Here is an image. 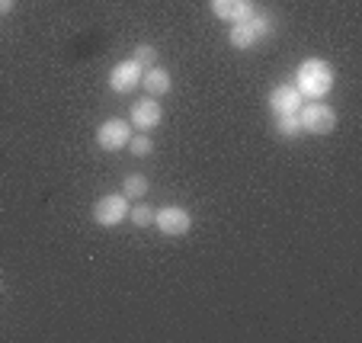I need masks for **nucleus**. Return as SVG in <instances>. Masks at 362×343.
<instances>
[{
  "mask_svg": "<svg viewBox=\"0 0 362 343\" xmlns=\"http://www.w3.org/2000/svg\"><path fill=\"white\" fill-rule=\"evenodd\" d=\"M276 135H279V138H298V135H301L298 112H288V116H276Z\"/></svg>",
  "mask_w": 362,
  "mask_h": 343,
  "instance_id": "14",
  "label": "nucleus"
},
{
  "mask_svg": "<svg viewBox=\"0 0 362 343\" xmlns=\"http://www.w3.org/2000/svg\"><path fill=\"white\" fill-rule=\"evenodd\" d=\"M273 33V20H269L267 13H250L247 20L240 23H231V33H228V42H231L234 48H253L257 42L263 39V35Z\"/></svg>",
  "mask_w": 362,
  "mask_h": 343,
  "instance_id": "2",
  "label": "nucleus"
},
{
  "mask_svg": "<svg viewBox=\"0 0 362 343\" xmlns=\"http://www.w3.org/2000/svg\"><path fill=\"white\" fill-rule=\"evenodd\" d=\"M125 148H129V151L135 154V158H148V154H151V148H154V141H151V135H148V132H141V135H132Z\"/></svg>",
  "mask_w": 362,
  "mask_h": 343,
  "instance_id": "15",
  "label": "nucleus"
},
{
  "mask_svg": "<svg viewBox=\"0 0 362 343\" xmlns=\"http://www.w3.org/2000/svg\"><path fill=\"white\" fill-rule=\"evenodd\" d=\"M16 7V0H0V16L4 13H10V10Z\"/></svg>",
  "mask_w": 362,
  "mask_h": 343,
  "instance_id": "17",
  "label": "nucleus"
},
{
  "mask_svg": "<svg viewBox=\"0 0 362 343\" xmlns=\"http://www.w3.org/2000/svg\"><path fill=\"white\" fill-rule=\"evenodd\" d=\"M129 215H132V221H135L138 228L154 225V209H151V206H132Z\"/></svg>",
  "mask_w": 362,
  "mask_h": 343,
  "instance_id": "16",
  "label": "nucleus"
},
{
  "mask_svg": "<svg viewBox=\"0 0 362 343\" xmlns=\"http://www.w3.org/2000/svg\"><path fill=\"white\" fill-rule=\"evenodd\" d=\"M144 192H148V177H144V173H129V177L122 180L125 199H141Z\"/></svg>",
  "mask_w": 362,
  "mask_h": 343,
  "instance_id": "13",
  "label": "nucleus"
},
{
  "mask_svg": "<svg viewBox=\"0 0 362 343\" xmlns=\"http://www.w3.org/2000/svg\"><path fill=\"white\" fill-rule=\"evenodd\" d=\"M269 110L276 112V116H288V112H298L301 103H305V96L298 93V87L295 83H276L273 90H269Z\"/></svg>",
  "mask_w": 362,
  "mask_h": 343,
  "instance_id": "8",
  "label": "nucleus"
},
{
  "mask_svg": "<svg viewBox=\"0 0 362 343\" xmlns=\"http://www.w3.org/2000/svg\"><path fill=\"white\" fill-rule=\"evenodd\" d=\"M141 74L144 71L138 68L132 58H125V62H119L116 68L110 71V77H106V83H110L112 93H132L135 87H141Z\"/></svg>",
  "mask_w": 362,
  "mask_h": 343,
  "instance_id": "7",
  "label": "nucleus"
},
{
  "mask_svg": "<svg viewBox=\"0 0 362 343\" xmlns=\"http://www.w3.org/2000/svg\"><path fill=\"white\" fill-rule=\"evenodd\" d=\"M298 122H301V132H308V135H330L337 129V112L327 103L315 100V103H301Z\"/></svg>",
  "mask_w": 362,
  "mask_h": 343,
  "instance_id": "4",
  "label": "nucleus"
},
{
  "mask_svg": "<svg viewBox=\"0 0 362 343\" xmlns=\"http://www.w3.org/2000/svg\"><path fill=\"white\" fill-rule=\"evenodd\" d=\"M295 87L305 100H324L334 90V68L324 58H305L295 71Z\"/></svg>",
  "mask_w": 362,
  "mask_h": 343,
  "instance_id": "1",
  "label": "nucleus"
},
{
  "mask_svg": "<svg viewBox=\"0 0 362 343\" xmlns=\"http://www.w3.org/2000/svg\"><path fill=\"white\" fill-rule=\"evenodd\" d=\"M132 138V122L125 119H106V122L96 129V144L100 151H122Z\"/></svg>",
  "mask_w": 362,
  "mask_h": 343,
  "instance_id": "6",
  "label": "nucleus"
},
{
  "mask_svg": "<svg viewBox=\"0 0 362 343\" xmlns=\"http://www.w3.org/2000/svg\"><path fill=\"white\" fill-rule=\"evenodd\" d=\"M160 119H164V110H160L158 96H144V100H138V103L132 106V125L141 132L158 129Z\"/></svg>",
  "mask_w": 362,
  "mask_h": 343,
  "instance_id": "9",
  "label": "nucleus"
},
{
  "mask_svg": "<svg viewBox=\"0 0 362 343\" xmlns=\"http://www.w3.org/2000/svg\"><path fill=\"white\" fill-rule=\"evenodd\" d=\"M209 7L225 23H240L250 13H257V10H253V0H209Z\"/></svg>",
  "mask_w": 362,
  "mask_h": 343,
  "instance_id": "10",
  "label": "nucleus"
},
{
  "mask_svg": "<svg viewBox=\"0 0 362 343\" xmlns=\"http://www.w3.org/2000/svg\"><path fill=\"white\" fill-rule=\"evenodd\" d=\"M158 58H160V52H158L154 45H151V42H141V45L132 48V62H135L141 71L154 68V64H158Z\"/></svg>",
  "mask_w": 362,
  "mask_h": 343,
  "instance_id": "12",
  "label": "nucleus"
},
{
  "mask_svg": "<svg viewBox=\"0 0 362 343\" xmlns=\"http://www.w3.org/2000/svg\"><path fill=\"white\" fill-rule=\"evenodd\" d=\"M129 209L132 199H125L122 192H106V196H100L93 202V221L100 228H116L129 219Z\"/></svg>",
  "mask_w": 362,
  "mask_h": 343,
  "instance_id": "3",
  "label": "nucleus"
},
{
  "mask_svg": "<svg viewBox=\"0 0 362 343\" xmlns=\"http://www.w3.org/2000/svg\"><path fill=\"white\" fill-rule=\"evenodd\" d=\"M141 87L148 90L151 96H164V93H170L173 77H170V71H167V68L154 64V68H148V71L141 74Z\"/></svg>",
  "mask_w": 362,
  "mask_h": 343,
  "instance_id": "11",
  "label": "nucleus"
},
{
  "mask_svg": "<svg viewBox=\"0 0 362 343\" xmlns=\"http://www.w3.org/2000/svg\"><path fill=\"white\" fill-rule=\"evenodd\" d=\"M154 225L164 238H186L192 231V215L180 206H164L154 212Z\"/></svg>",
  "mask_w": 362,
  "mask_h": 343,
  "instance_id": "5",
  "label": "nucleus"
}]
</instances>
